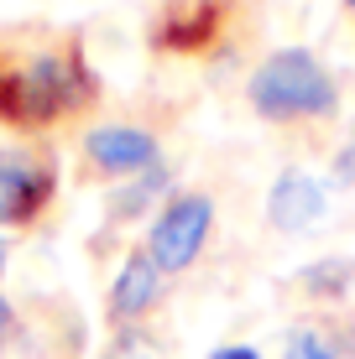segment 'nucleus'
<instances>
[{
  "mask_svg": "<svg viewBox=\"0 0 355 359\" xmlns=\"http://www.w3.org/2000/svg\"><path fill=\"white\" fill-rule=\"evenodd\" d=\"M251 104L266 120H292V115H329L335 109V79L319 68V57L288 47V53L266 57L251 79Z\"/></svg>",
  "mask_w": 355,
  "mask_h": 359,
  "instance_id": "f257e3e1",
  "label": "nucleus"
},
{
  "mask_svg": "<svg viewBox=\"0 0 355 359\" xmlns=\"http://www.w3.org/2000/svg\"><path fill=\"white\" fill-rule=\"evenodd\" d=\"M84 99H89V79H84L79 57H37L27 73L0 79V120L47 126L63 109H79Z\"/></svg>",
  "mask_w": 355,
  "mask_h": 359,
  "instance_id": "f03ea898",
  "label": "nucleus"
},
{
  "mask_svg": "<svg viewBox=\"0 0 355 359\" xmlns=\"http://www.w3.org/2000/svg\"><path fill=\"white\" fill-rule=\"evenodd\" d=\"M209 219H214L209 198H199V193L173 198V203L162 208V219H157V229H152V261H157V271H183V266H188L193 255H199L204 234H209Z\"/></svg>",
  "mask_w": 355,
  "mask_h": 359,
  "instance_id": "7ed1b4c3",
  "label": "nucleus"
},
{
  "mask_svg": "<svg viewBox=\"0 0 355 359\" xmlns=\"http://www.w3.org/2000/svg\"><path fill=\"white\" fill-rule=\"evenodd\" d=\"M47 198H53V172L16 151L0 156V224H27Z\"/></svg>",
  "mask_w": 355,
  "mask_h": 359,
  "instance_id": "20e7f679",
  "label": "nucleus"
},
{
  "mask_svg": "<svg viewBox=\"0 0 355 359\" xmlns=\"http://www.w3.org/2000/svg\"><path fill=\"white\" fill-rule=\"evenodd\" d=\"M219 27V0H173L162 11V27H157V47H204Z\"/></svg>",
  "mask_w": 355,
  "mask_h": 359,
  "instance_id": "39448f33",
  "label": "nucleus"
},
{
  "mask_svg": "<svg viewBox=\"0 0 355 359\" xmlns=\"http://www.w3.org/2000/svg\"><path fill=\"white\" fill-rule=\"evenodd\" d=\"M157 156V141L146 130H131V126H105L89 135V162L105 167V172H136V167H152Z\"/></svg>",
  "mask_w": 355,
  "mask_h": 359,
  "instance_id": "423d86ee",
  "label": "nucleus"
},
{
  "mask_svg": "<svg viewBox=\"0 0 355 359\" xmlns=\"http://www.w3.org/2000/svg\"><path fill=\"white\" fill-rule=\"evenodd\" d=\"M324 208V188L309 177V172H283L272 188V203H266V214H272L277 229H303L309 219H319Z\"/></svg>",
  "mask_w": 355,
  "mask_h": 359,
  "instance_id": "0eeeda50",
  "label": "nucleus"
},
{
  "mask_svg": "<svg viewBox=\"0 0 355 359\" xmlns=\"http://www.w3.org/2000/svg\"><path fill=\"white\" fill-rule=\"evenodd\" d=\"M157 281H162V271H157L152 255H131L126 266H120V276H115V292H110V313L115 318H136L152 307V297H157Z\"/></svg>",
  "mask_w": 355,
  "mask_h": 359,
  "instance_id": "6e6552de",
  "label": "nucleus"
},
{
  "mask_svg": "<svg viewBox=\"0 0 355 359\" xmlns=\"http://www.w3.org/2000/svg\"><path fill=\"white\" fill-rule=\"evenodd\" d=\"M288 359H335V354H329V344L314 328H292L288 333Z\"/></svg>",
  "mask_w": 355,
  "mask_h": 359,
  "instance_id": "1a4fd4ad",
  "label": "nucleus"
},
{
  "mask_svg": "<svg viewBox=\"0 0 355 359\" xmlns=\"http://www.w3.org/2000/svg\"><path fill=\"white\" fill-rule=\"evenodd\" d=\"M350 271H355V266H345V261H324V266L309 271V287H314V292H340V287L350 281Z\"/></svg>",
  "mask_w": 355,
  "mask_h": 359,
  "instance_id": "9d476101",
  "label": "nucleus"
},
{
  "mask_svg": "<svg viewBox=\"0 0 355 359\" xmlns=\"http://www.w3.org/2000/svg\"><path fill=\"white\" fill-rule=\"evenodd\" d=\"M209 359H256V349H246V344H235V349H219V354H209Z\"/></svg>",
  "mask_w": 355,
  "mask_h": 359,
  "instance_id": "9b49d317",
  "label": "nucleus"
},
{
  "mask_svg": "<svg viewBox=\"0 0 355 359\" xmlns=\"http://www.w3.org/2000/svg\"><path fill=\"white\" fill-rule=\"evenodd\" d=\"M6 328H11V307L0 302V339H6Z\"/></svg>",
  "mask_w": 355,
  "mask_h": 359,
  "instance_id": "f8f14e48",
  "label": "nucleus"
},
{
  "mask_svg": "<svg viewBox=\"0 0 355 359\" xmlns=\"http://www.w3.org/2000/svg\"><path fill=\"white\" fill-rule=\"evenodd\" d=\"M0 266H6V240H0Z\"/></svg>",
  "mask_w": 355,
  "mask_h": 359,
  "instance_id": "ddd939ff",
  "label": "nucleus"
},
{
  "mask_svg": "<svg viewBox=\"0 0 355 359\" xmlns=\"http://www.w3.org/2000/svg\"><path fill=\"white\" fill-rule=\"evenodd\" d=\"M350 6H355V0H350Z\"/></svg>",
  "mask_w": 355,
  "mask_h": 359,
  "instance_id": "4468645a",
  "label": "nucleus"
}]
</instances>
